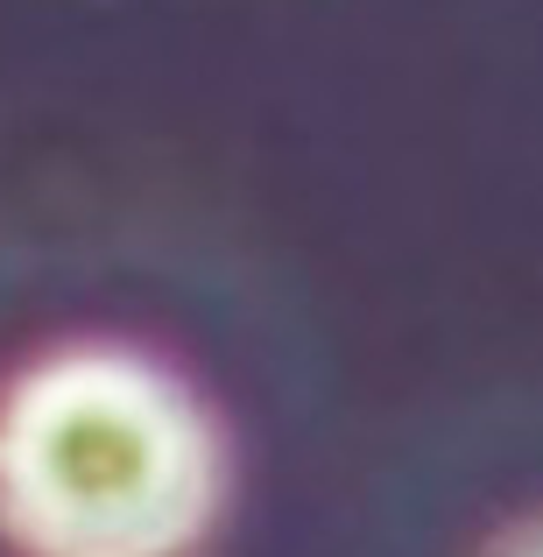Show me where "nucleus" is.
I'll use <instances>...</instances> for the list:
<instances>
[{"mask_svg":"<svg viewBox=\"0 0 543 557\" xmlns=\"http://www.w3.org/2000/svg\"><path fill=\"white\" fill-rule=\"evenodd\" d=\"M494 557H543V530H522L516 544H502V550H494Z\"/></svg>","mask_w":543,"mask_h":557,"instance_id":"2","label":"nucleus"},{"mask_svg":"<svg viewBox=\"0 0 543 557\" xmlns=\"http://www.w3.org/2000/svg\"><path fill=\"white\" fill-rule=\"evenodd\" d=\"M219 508L198 395L127 346H71L0 395V530L28 557H184Z\"/></svg>","mask_w":543,"mask_h":557,"instance_id":"1","label":"nucleus"}]
</instances>
